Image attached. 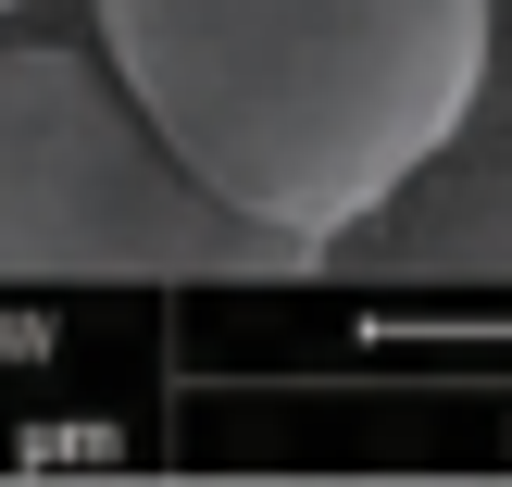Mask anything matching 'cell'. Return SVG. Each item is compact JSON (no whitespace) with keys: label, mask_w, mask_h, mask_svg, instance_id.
<instances>
[{"label":"cell","mask_w":512,"mask_h":487,"mask_svg":"<svg viewBox=\"0 0 512 487\" xmlns=\"http://www.w3.org/2000/svg\"><path fill=\"white\" fill-rule=\"evenodd\" d=\"M88 50L213 200L338 250L475 125L500 0H88Z\"/></svg>","instance_id":"obj_1"},{"label":"cell","mask_w":512,"mask_h":487,"mask_svg":"<svg viewBox=\"0 0 512 487\" xmlns=\"http://www.w3.org/2000/svg\"><path fill=\"white\" fill-rule=\"evenodd\" d=\"M0 275L300 288V275H325V250L213 200L88 38H13L0 50Z\"/></svg>","instance_id":"obj_2"},{"label":"cell","mask_w":512,"mask_h":487,"mask_svg":"<svg viewBox=\"0 0 512 487\" xmlns=\"http://www.w3.org/2000/svg\"><path fill=\"white\" fill-rule=\"evenodd\" d=\"M325 263H363V275H512V138L463 125V138L400 200H375Z\"/></svg>","instance_id":"obj_3"},{"label":"cell","mask_w":512,"mask_h":487,"mask_svg":"<svg viewBox=\"0 0 512 487\" xmlns=\"http://www.w3.org/2000/svg\"><path fill=\"white\" fill-rule=\"evenodd\" d=\"M13 13H25V0H0V25H13Z\"/></svg>","instance_id":"obj_4"}]
</instances>
